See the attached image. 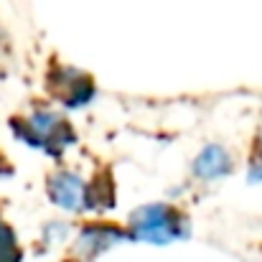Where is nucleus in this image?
Returning <instances> with one entry per match:
<instances>
[{"instance_id":"obj_1","label":"nucleus","mask_w":262,"mask_h":262,"mask_svg":"<svg viewBox=\"0 0 262 262\" xmlns=\"http://www.w3.org/2000/svg\"><path fill=\"white\" fill-rule=\"evenodd\" d=\"M10 127L20 143H26L33 150L46 153L49 158H61L77 143L74 125L69 122L67 115H61L56 110L36 107L33 112L13 117Z\"/></svg>"},{"instance_id":"obj_4","label":"nucleus","mask_w":262,"mask_h":262,"mask_svg":"<svg viewBox=\"0 0 262 262\" xmlns=\"http://www.w3.org/2000/svg\"><path fill=\"white\" fill-rule=\"evenodd\" d=\"M46 92L54 102H59L67 110L87 107L97 97V84L87 72L69 67V64H54L46 74Z\"/></svg>"},{"instance_id":"obj_8","label":"nucleus","mask_w":262,"mask_h":262,"mask_svg":"<svg viewBox=\"0 0 262 262\" xmlns=\"http://www.w3.org/2000/svg\"><path fill=\"white\" fill-rule=\"evenodd\" d=\"M250 176H252V181H262V143L255 145V150L250 156Z\"/></svg>"},{"instance_id":"obj_5","label":"nucleus","mask_w":262,"mask_h":262,"mask_svg":"<svg viewBox=\"0 0 262 262\" xmlns=\"http://www.w3.org/2000/svg\"><path fill=\"white\" fill-rule=\"evenodd\" d=\"M122 239H130L125 227H117L112 222H87L77 234L74 252L84 260H94L97 255H102L104 250H110Z\"/></svg>"},{"instance_id":"obj_6","label":"nucleus","mask_w":262,"mask_h":262,"mask_svg":"<svg viewBox=\"0 0 262 262\" xmlns=\"http://www.w3.org/2000/svg\"><path fill=\"white\" fill-rule=\"evenodd\" d=\"M232 168H234V161L227 153V148H222V145H206L193 161V176L201 181L227 178L232 173Z\"/></svg>"},{"instance_id":"obj_9","label":"nucleus","mask_w":262,"mask_h":262,"mask_svg":"<svg viewBox=\"0 0 262 262\" xmlns=\"http://www.w3.org/2000/svg\"><path fill=\"white\" fill-rule=\"evenodd\" d=\"M0 171H5V173H8V171H10V166H8V163H5V161H3V156H0Z\"/></svg>"},{"instance_id":"obj_2","label":"nucleus","mask_w":262,"mask_h":262,"mask_svg":"<svg viewBox=\"0 0 262 262\" xmlns=\"http://www.w3.org/2000/svg\"><path fill=\"white\" fill-rule=\"evenodd\" d=\"M102 176L94 181H84L74 171H54L46 178V193L51 204H56L64 211L72 214H87V211H104L112 206V183L99 186Z\"/></svg>"},{"instance_id":"obj_7","label":"nucleus","mask_w":262,"mask_h":262,"mask_svg":"<svg viewBox=\"0 0 262 262\" xmlns=\"http://www.w3.org/2000/svg\"><path fill=\"white\" fill-rule=\"evenodd\" d=\"M0 262H23V250L13 227L0 216Z\"/></svg>"},{"instance_id":"obj_3","label":"nucleus","mask_w":262,"mask_h":262,"mask_svg":"<svg viewBox=\"0 0 262 262\" xmlns=\"http://www.w3.org/2000/svg\"><path fill=\"white\" fill-rule=\"evenodd\" d=\"M127 237L150 245H171L188 237V216L173 204H145L127 216Z\"/></svg>"}]
</instances>
